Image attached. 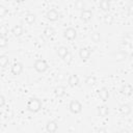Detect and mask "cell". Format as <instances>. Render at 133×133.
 Returning a JSON list of instances; mask_svg holds the SVG:
<instances>
[{
	"label": "cell",
	"mask_w": 133,
	"mask_h": 133,
	"mask_svg": "<svg viewBox=\"0 0 133 133\" xmlns=\"http://www.w3.org/2000/svg\"><path fill=\"white\" fill-rule=\"evenodd\" d=\"M68 83L71 86H77L79 84V77L77 75H71L68 79Z\"/></svg>",
	"instance_id": "cell-16"
},
{
	"label": "cell",
	"mask_w": 133,
	"mask_h": 133,
	"mask_svg": "<svg viewBox=\"0 0 133 133\" xmlns=\"http://www.w3.org/2000/svg\"><path fill=\"white\" fill-rule=\"evenodd\" d=\"M131 91H132V87H131V85H129V84H125V85H123L122 88H121V92H122V94H125V95H130Z\"/></svg>",
	"instance_id": "cell-22"
},
{
	"label": "cell",
	"mask_w": 133,
	"mask_h": 133,
	"mask_svg": "<svg viewBox=\"0 0 133 133\" xmlns=\"http://www.w3.org/2000/svg\"><path fill=\"white\" fill-rule=\"evenodd\" d=\"M90 38H91L92 42H95V43H99V42L101 41V35H100L99 32H94V33H91Z\"/></svg>",
	"instance_id": "cell-24"
},
{
	"label": "cell",
	"mask_w": 133,
	"mask_h": 133,
	"mask_svg": "<svg viewBox=\"0 0 133 133\" xmlns=\"http://www.w3.org/2000/svg\"><path fill=\"white\" fill-rule=\"evenodd\" d=\"M96 81H97V78H96L94 75H89V76H87V77L85 78V83H86L87 85H89V86L94 85V84L96 83Z\"/></svg>",
	"instance_id": "cell-20"
},
{
	"label": "cell",
	"mask_w": 133,
	"mask_h": 133,
	"mask_svg": "<svg viewBox=\"0 0 133 133\" xmlns=\"http://www.w3.org/2000/svg\"><path fill=\"white\" fill-rule=\"evenodd\" d=\"M6 12H7L6 8H5L4 6H2V5H0V18H3V17H5Z\"/></svg>",
	"instance_id": "cell-28"
},
{
	"label": "cell",
	"mask_w": 133,
	"mask_h": 133,
	"mask_svg": "<svg viewBox=\"0 0 133 133\" xmlns=\"http://www.w3.org/2000/svg\"><path fill=\"white\" fill-rule=\"evenodd\" d=\"M65 92H66V89H65V87L62 86V85H58V86H56L55 89H54V94H55V96L58 97V98L63 97V96L65 95Z\"/></svg>",
	"instance_id": "cell-13"
},
{
	"label": "cell",
	"mask_w": 133,
	"mask_h": 133,
	"mask_svg": "<svg viewBox=\"0 0 133 133\" xmlns=\"http://www.w3.org/2000/svg\"><path fill=\"white\" fill-rule=\"evenodd\" d=\"M121 112L125 115H128L129 113H131V106L129 104H123L121 106Z\"/></svg>",
	"instance_id": "cell-19"
},
{
	"label": "cell",
	"mask_w": 133,
	"mask_h": 133,
	"mask_svg": "<svg viewBox=\"0 0 133 133\" xmlns=\"http://www.w3.org/2000/svg\"><path fill=\"white\" fill-rule=\"evenodd\" d=\"M69 109L72 113L77 114V113H80L82 111V105L78 100H72L69 104Z\"/></svg>",
	"instance_id": "cell-3"
},
{
	"label": "cell",
	"mask_w": 133,
	"mask_h": 133,
	"mask_svg": "<svg viewBox=\"0 0 133 133\" xmlns=\"http://www.w3.org/2000/svg\"><path fill=\"white\" fill-rule=\"evenodd\" d=\"M35 19H36V17H35V15L32 14V12H28V14L25 15V22H26L27 24H29V25L34 24Z\"/></svg>",
	"instance_id": "cell-17"
},
{
	"label": "cell",
	"mask_w": 133,
	"mask_h": 133,
	"mask_svg": "<svg viewBox=\"0 0 133 133\" xmlns=\"http://www.w3.org/2000/svg\"><path fill=\"white\" fill-rule=\"evenodd\" d=\"M7 43H8L7 37L4 36V35H0V48L6 47V46H7Z\"/></svg>",
	"instance_id": "cell-25"
},
{
	"label": "cell",
	"mask_w": 133,
	"mask_h": 133,
	"mask_svg": "<svg viewBox=\"0 0 133 133\" xmlns=\"http://www.w3.org/2000/svg\"><path fill=\"white\" fill-rule=\"evenodd\" d=\"M23 72V64L21 62H15L11 66V74L12 75H20Z\"/></svg>",
	"instance_id": "cell-6"
},
{
	"label": "cell",
	"mask_w": 133,
	"mask_h": 133,
	"mask_svg": "<svg viewBox=\"0 0 133 133\" xmlns=\"http://www.w3.org/2000/svg\"><path fill=\"white\" fill-rule=\"evenodd\" d=\"M113 58L116 60V61H123L127 58V53L125 51H117L113 54Z\"/></svg>",
	"instance_id": "cell-15"
},
{
	"label": "cell",
	"mask_w": 133,
	"mask_h": 133,
	"mask_svg": "<svg viewBox=\"0 0 133 133\" xmlns=\"http://www.w3.org/2000/svg\"><path fill=\"white\" fill-rule=\"evenodd\" d=\"M46 129H47V131L49 133H55L57 131V129H58V125L54 121H49L47 123V125H46Z\"/></svg>",
	"instance_id": "cell-9"
},
{
	"label": "cell",
	"mask_w": 133,
	"mask_h": 133,
	"mask_svg": "<svg viewBox=\"0 0 133 133\" xmlns=\"http://www.w3.org/2000/svg\"><path fill=\"white\" fill-rule=\"evenodd\" d=\"M53 33H54V30H53V28H51V27H46V28L44 29V35H45L46 37H51Z\"/></svg>",
	"instance_id": "cell-23"
},
{
	"label": "cell",
	"mask_w": 133,
	"mask_h": 133,
	"mask_svg": "<svg viewBox=\"0 0 133 133\" xmlns=\"http://www.w3.org/2000/svg\"><path fill=\"white\" fill-rule=\"evenodd\" d=\"M0 128H1V124H0Z\"/></svg>",
	"instance_id": "cell-33"
},
{
	"label": "cell",
	"mask_w": 133,
	"mask_h": 133,
	"mask_svg": "<svg viewBox=\"0 0 133 133\" xmlns=\"http://www.w3.org/2000/svg\"><path fill=\"white\" fill-rule=\"evenodd\" d=\"M97 133H108V132H107V130H106L105 128H100V129L97 131Z\"/></svg>",
	"instance_id": "cell-30"
},
{
	"label": "cell",
	"mask_w": 133,
	"mask_h": 133,
	"mask_svg": "<svg viewBox=\"0 0 133 133\" xmlns=\"http://www.w3.org/2000/svg\"><path fill=\"white\" fill-rule=\"evenodd\" d=\"M104 22H105V24H108V25L112 24V22H113V17H112L111 15H106V16L104 17Z\"/></svg>",
	"instance_id": "cell-27"
},
{
	"label": "cell",
	"mask_w": 133,
	"mask_h": 133,
	"mask_svg": "<svg viewBox=\"0 0 133 133\" xmlns=\"http://www.w3.org/2000/svg\"><path fill=\"white\" fill-rule=\"evenodd\" d=\"M90 54H91V52L87 48H81L79 50V56L82 60H87L90 57Z\"/></svg>",
	"instance_id": "cell-10"
},
{
	"label": "cell",
	"mask_w": 133,
	"mask_h": 133,
	"mask_svg": "<svg viewBox=\"0 0 133 133\" xmlns=\"http://www.w3.org/2000/svg\"><path fill=\"white\" fill-rule=\"evenodd\" d=\"M33 68L36 72L38 73H44L48 70L49 65H48V62L45 60V59H36L34 61V64H33Z\"/></svg>",
	"instance_id": "cell-2"
},
{
	"label": "cell",
	"mask_w": 133,
	"mask_h": 133,
	"mask_svg": "<svg viewBox=\"0 0 133 133\" xmlns=\"http://www.w3.org/2000/svg\"><path fill=\"white\" fill-rule=\"evenodd\" d=\"M9 63V58L7 55H0V68H6Z\"/></svg>",
	"instance_id": "cell-18"
},
{
	"label": "cell",
	"mask_w": 133,
	"mask_h": 133,
	"mask_svg": "<svg viewBox=\"0 0 133 133\" xmlns=\"http://www.w3.org/2000/svg\"><path fill=\"white\" fill-rule=\"evenodd\" d=\"M4 105H5V98L2 95H0V108L3 107Z\"/></svg>",
	"instance_id": "cell-29"
},
{
	"label": "cell",
	"mask_w": 133,
	"mask_h": 133,
	"mask_svg": "<svg viewBox=\"0 0 133 133\" xmlns=\"http://www.w3.org/2000/svg\"><path fill=\"white\" fill-rule=\"evenodd\" d=\"M71 57H72L71 54H69V55H66V56L63 58V60H65L66 62H70V61H71Z\"/></svg>",
	"instance_id": "cell-31"
},
{
	"label": "cell",
	"mask_w": 133,
	"mask_h": 133,
	"mask_svg": "<svg viewBox=\"0 0 133 133\" xmlns=\"http://www.w3.org/2000/svg\"><path fill=\"white\" fill-rule=\"evenodd\" d=\"M99 97H100V99H101L102 101L106 102V101L108 100V98H109V91H108V89H107L106 87L100 88V89H99Z\"/></svg>",
	"instance_id": "cell-11"
},
{
	"label": "cell",
	"mask_w": 133,
	"mask_h": 133,
	"mask_svg": "<svg viewBox=\"0 0 133 133\" xmlns=\"http://www.w3.org/2000/svg\"><path fill=\"white\" fill-rule=\"evenodd\" d=\"M80 18H81V20L84 21V22L90 21L91 18H92V12H91V10H89V9H83V10L81 11V14H80Z\"/></svg>",
	"instance_id": "cell-7"
},
{
	"label": "cell",
	"mask_w": 133,
	"mask_h": 133,
	"mask_svg": "<svg viewBox=\"0 0 133 133\" xmlns=\"http://www.w3.org/2000/svg\"><path fill=\"white\" fill-rule=\"evenodd\" d=\"M42 108V102L37 98H31L27 102V109L31 112H37Z\"/></svg>",
	"instance_id": "cell-1"
},
{
	"label": "cell",
	"mask_w": 133,
	"mask_h": 133,
	"mask_svg": "<svg viewBox=\"0 0 133 133\" xmlns=\"http://www.w3.org/2000/svg\"><path fill=\"white\" fill-rule=\"evenodd\" d=\"M63 35H64V37H65L66 39H69V41H73V39H75L76 36H77V31H76L75 28H73V27H69V28H66V29L64 30Z\"/></svg>",
	"instance_id": "cell-4"
},
{
	"label": "cell",
	"mask_w": 133,
	"mask_h": 133,
	"mask_svg": "<svg viewBox=\"0 0 133 133\" xmlns=\"http://www.w3.org/2000/svg\"><path fill=\"white\" fill-rule=\"evenodd\" d=\"M75 7L77 9H79V10H83V8L85 7V3L83 1H81V0H78V1L75 2Z\"/></svg>",
	"instance_id": "cell-26"
},
{
	"label": "cell",
	"mask_w": 133,
	"mask_h": 133,
	"mask_svg": "<svg viewBox=\"0 0 133 133\" xmlns=\"http://www.w3.org/2000/svg\"><path fill=\"white\" fill-rule=\"evenodd\" d=\"M57 54H58L59 57H61V58L63 59L66 55L70 54V51H69V49H68L66 47H64V46H60V47H58V49H57Z\"/></svg>",
	"instance_id": "cell-14"
},
{
	"label": "cell",
	"mask_w": 133,
	"mask_h": 133,
	"mask_svg": "<svg viewBox=\"0 0 133 133\" xmlns=\"http://www.w3.org/2000/svg\"><path fill=\"white\" fill-rule=\"evenodd\" d=\"M46 17H47V19L48 20H50V21H56V20H58V18H59V12L55 9V8H51V9H49L48 11H47V14H46Z\"/></svg>",
	"instance_id": "cell-5"
},
{
	"label": "cell",
	"mask_w": 133,
	"mask_h": 133,
	"mask_svg": "<svg viewBox=\"0 0 133 133\" xmlns=\"http://www.w3.org/2000/svg\"><path fill=\"white\" fill-rule=\"evenodd\" d=\"M97 111H98V115L100 117H105L109 114V108L106 106V105H101V106H98L97 108Z\"/></svg>",
	"instance_id": "cell-8"
},
{
	"label": "cell",
	"mask_w": 133,
	"mask_h": 133,
	"mask_svg": "<svg viewBox=\"0 0 133 133\" xmlns=\"http://www.w3.org/2000/svg\"><path fill=\"white\" fill-rule=\"evenodd\" d=\"M100 8H102V10H104V11L109 10V8H110V2L109 1H106V0L101 1L100 2Z\"/></svg>",
	"instance_id": "cell-21"
},
{
	"label": "cell",
	"mask_w": 133,
	"mask_h": 133,
	"mask_svg": "<svg viewBox=\"0 0 133 133\" xmlns=\"http://www.w3.org/2000/svg\"><path fill=\"white\" fill-rule=\"evenodd\" d=\"M11 33L16 36V37H19L21 36L23 33H24V30H23V27L21 25H15L12 28H11Z\"/></svg>",
	"instance_id": "cell-12"
},
{
	"label": "cell",
	"mask_w": 133,
	"mask_h": 133,
	"mask_svg": "<svg viewBox=\"0 0 133 133\" xmlns=\"http://www.w3.org/2000/svg\"><path fill=\"white\" fill-rule=\"evenodd\" d=\"M118 133H130L127 129H121L119 131H118Z\"/></svg>",
	"instance_id": "cell-32"
}]
</instances>
